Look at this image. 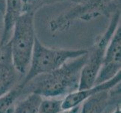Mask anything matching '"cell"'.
Returning a JSON list of instances; mask_svg holds the SVG:
<instances>
[{
    "label": "cell",
    "mask_w": 121,
    "mask_h": 113,
    "mask_svg": "<svg viewBox=\"0 0 121 113\" xmlns=\"http://www.w3.org/2000/svg\"><path fill=\"white\" fill-rule=\"evenodd\" d=\"M82 103L78 113H103L110 105H120V83L94 94Z\"/></svg>",
    "instance_id": "7"
},
{
    "label": "cell",
    "mask_w": 121,
    "mask_h": 113,
    "mask_svg": "<svg viewBox=\"0 0 121 113\" xmlns=\"http://www.w3.org/2000/svg\"><path fill=\"white\" fill-rule=\"evenodd\" d=\"M22 14V0H6L2 34L0 38V46L8 43L16 20Z\"/></svg>",
    "instance_id": "10"
},
{
    "label": "cell",
    "mask_w": 121,
    "mask_h": 113,
    "mask_svg": "<svg viewBox=\"0 0 121 113\" xmlns=\"http://www.w3.org/2000/svg\"><path fill=\"white\" fill-rule=\"evenodd\" d=\"M6 6V0H0V13L2 15L5 14Z\"/></svg>",
    "instance_id": "15"
},
{
    "label": "cell",
    "mask_w": 121,
    "mask_h": 113,
    "mask_svg": "<svg viewBox=\"0 0 121 113\" xmlns=\"http://www.w3.org/2000/svg\"><path fill=\"white\" fill-rule=\"evenodd\" d=\"M110 18L107 29L95 39L93 45L87 51L86 59L81 72L78 90L90 88L95 85L108 44L120 25V10L117 11Z\"/></svg>",
    "instance_id": "5"
},
{
    "label": "cell",
    "mask_w": 121,
    "mask_h": 113,
    "mask_svg": "<svg viewBox=\"0 0 121 113\" xmlns=\"http://www.w3.org/2000/svg\"><path fill=\"white\" fill-rule=\"evenodd\" d=\"M120 25L117 28L107 48L101 68L95 85L105 82L120 72L121 68V36Z\"/></svg>",
    "instance_id": "6"
},
{
    "label": "cell",
    "mask_w": 121,
    "mask_h": 113,
    "mask_svg": "<svg viewBox=\"0 0 121 113\" xmlns=\"http://www.w3.org/2000/svg\"><path fill=\"white\" fill-rule=\"evenodd\" d=\"M44 0H22V13L35 12L43 7Z\"/></svg>",
    "instance_id": "14"
},
{
    "label": "cell",
    "mask_w": 121,
    "mask_h": 113,
    "mask_svg": "<svg viewBox=\"0 0 121 113\" xmlns=\"http://www.w3.org/2000/svg\"><path fill=\"white\" fill-rule=\"evenodd\" d=\"M23 78L13 65L9 41L0 46V97L17 85Z\"/></svg>",
    "instance_id": "8"
},
{
    "label": "cell",
    "mask_w": 121,
    "mask_h": 113,
    "mask_svg": "<svg viewBox=\"0 0 121 113\" xmlns=\"http://www.w3.org/2000/svg\"><path fill=\"white\" fill-rule=\"evenodd\" d=\"M19 99L11 113H37L43 97L36 94H29Z\"/></svg>",
    "instance_id": "11"
},
{
    "label": "cell",
    "mask_w": 121,
    "mask_h": 113,
    "mask_svg": "<svg viewBox=\"0 0 121 113\" xmlns=\"http://www.w3.org/2000/svg\"><path fill=\"white\" fill-rule=\"evenodd\" d=\"M112 113H121L120 105H117V106H115V110L113 112H112Z\"/></svg>",
    "instance_id": "17"
},
{
    "label": "cell",
    "mask_w": 121,
    "mask_h": 113,
    "mask_svg": "<svg viewBox=\"0 0 121 113\" xmlns=\"http://www.w3.org/2000/svg\"><path fill=\"white\" fill-rule=\"evenodd\" d=\"M35 12L22 13L14 23L9 40L11 59L15 69L23 77L30 67L36 39Z\"/></svg>",
    "instance_id": "2"
},
{
    "label": "cell",
    "mask_w": 121,
    "mask_h": 113,
    "mask_svg": "<svg viewBox=\"0 0 121 113\" xmlns=\"http://www.w3.org/2000/svg\"><path fill=\"white\" fill-rule=\"evenodd\" d=\"M62 98H43L37 113H62Z\"/></svg>",
    "instance_id": "13"
},
{
    "label": "cell",
    "mask_w": 121,
    "mask_h": 113,
    "mask_svg": "<svg viewBox=\"0 0 121 113\" xmlns=\"http://www.w3.org/2000/svg\"><path fill=\"white\" fill-rule=\"evenodd\" d=\"M120 10V0H90L74 6L60 14L49 23V29L53 33L67 30L72 23L78 20L90 21L101 16L110 18Z\"/></svg>",
    "instance_id": "4"
},
{
    "label": "cell",
    "mask_w": 121,
    "mask_h": 113,
    "mask_svg": "<svg viewBox=\"0 0 121 113\" xmlns=\"http://www.w3.org/2000/svg\"><path fill=\"white\" fill-rule=\"evenodd\" d=\"M21 97L20 90L16 85L8 93L0 97V113H11L15 104Z\"/></svg>",
    "instance_id": "12"
},
{
    "label": "cell",
    "mask_w": 121,
    "mask_h": 113,
    "mask_svg": "<svg viewBox=\"0 0 121 113\" xmlns=\"http://www.w3.org/2000/svg\"><path fill=\"white\" fill-rule=\"evenodd\" d=\"M121 80V73L119 72L117 74L114 78L108 80L104 83L99 84V85H93L90 88L84 90H77L68 95L65 96L62 98V108L63 111H67L69 109L80 106L81 104L86 99L90 96L93 95L95 93L104 90L110 89L114 87L117 84L120 83Z\"/></svg>",
    "instance_id": "9"
},
{
    "label": "cell",
    "mask_w": 121,
    "mask_h": 113,
    "mask_svg": "<svg viewBox=\"0 0 121 113\" xmlns=\"http://www.w3.org/2000/svg\"><path fill=\"white\" fill-rule=\"evenodd\" d=\"M69 1L74 5H81V4H84L90 0H69Z\"/></svg>",
    "instance_id": "16"
},
{
    "label": "cell",
    "mask_w": 121,
    "mask_h": 113,
    "mask_svg": "<svg viewBox=\"0 0 121 113\" xmlns=\"http://www.w3.org/2000/svg\"><path fill=\"white\" fill-rule=\"evenodd\" d=\"M88 49H60L44 45L36 38L30 67L19 84H24L33 77L56 69L69 60L81 57Z\"/></svg>",
    "instance_id": "3"
},
{
    "label": "cell",
    "mask_w": 121,
    "mask_h": 113,
    "mask_svg": "<svg viewBox=\"0 0 121 113\" xmlns=\"http://www.w3.org/2000/svg\"><path fill=\"white\" fill-rule=\"evenodd\" d=\"M86 54L69 60L52 72L39 75L24 84H18L22 97L29 94H36L45 98L64 97L78 90Z\"/></svg>",
    "instance_id": "1"
}]
</instances>
